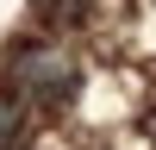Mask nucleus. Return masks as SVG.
I'll return each mask as SVG.
<instances>
[{
    "label": "nucleus",
    "instance_id": "f257e3e1",
    "mask_svg": "<svg viewBox=\"0 0 156 150\" xmlns=\"http://www.w3.org/2000/svg\"><path fill=\"white\" fill-rule=\"evenodd\" d=\"M19 81L44 88V94H62V88H69L75 75H69V62H62L56 50H31V56H19Z\"/></svg>",
    "mask_w": 156,
    "mask_h": 150
},
{
    "label": "nucleus",
    "instance_id": "f03ea898",
    "mask_svg": "<svg viewBox=\"0 0 156 150\" xmlns=\"http://www.w3.org/2000/svg\"><path fill=\"white\" fill-rule=\"evenodd\" d=\"M12 131H19V106H12V100H0V144H6Z\"/></svg>",
    "mask_w": 156,
    "mask_h": 150
}]
</instances>
